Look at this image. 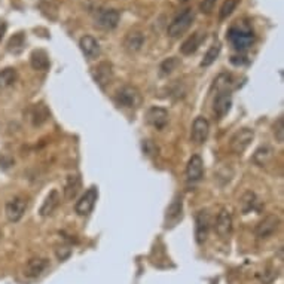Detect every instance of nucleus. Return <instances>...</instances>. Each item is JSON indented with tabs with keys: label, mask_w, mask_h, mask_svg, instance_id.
I'll list each match as a JSON object with an SVG mask.
<instances>
[{
	"label": "nucleus",
	"mask_w": 284,
	"mask_h": 284,
	"mask_svg": "<svg viewBox=\"0 0 284 284\" xmlns=\"http://www.w3.org/2000/svg\"><path fill=\"white\" fill-rule=\"evenodd\" d=\"M60 193H58V190H51L48 195H46V198H45V201H43V204H42V207H40V216H43V217H46V216H51L55 210H57V207L60 205Z\"/></svg>",
	"instance_id": "obj_22"
},
{
	"label": "nucleus",
	"mask_w": 284,
	"mask_h": 284,
	"mask_svg": "<svg viewBox=\"0 0 284 284\" xmlns=\"http://www.w3.org/2000/svg\"><path fill=\"white\" fill-rule=\"evenodd\" d=\"M81 186H82L81 177L78 174H70L64 183V198L66 199H75L81 190Z\"/></svg>",
	"instance_id": "obj_24"
},
{
	"label": "nucleus",
	"mask_w": 284,
	"mask_h": 284,
	"mask_svg": "<svg viewBox=\"0 0 284 284\" xmlns=\"http://www.w3.org/2000/svg\"><path fill=\"white\" fill-rule=\"evenodd\" d=\"M79 46H81V51L84 52V55L88 60H94L100 55V43H98V40L95 37L90 36V34L81 37Z\"/></svg>",
	"instance_id": "obj_16"
},
{
	"label": "nucleus",
	"mask_w": 284,
	"mask_h": 284,
	"mask_svg": "<svg viewBox=\"0 0 284 284\" xmlns=\"http://www.w3.org/2000/svg\"><path fill=\"white\" fill-rule=\"evenodd\" d=\"M231 106H232V97L229 91H219L214 101H213V110L216 113V116L219 119L225 118L229 110H231Z\"/></svg>",
	"instance_id": "obj_12"
},
{
	"label": "nucleus",
	"mask_w": 284,
	"mask_h": 284,
	"mask_svg": "<svg viewBox=\"0 0 284 284\" xmlns=\"http://www.w3.org/2000/svg\"><path fill=\"white\" fill-rule=\"evenodd\" d=\"M210 225H211V219H210L208 211L207 210L198 211L195 216V238L198 244H202L207 240Z\"/></svg>",
	"instance_id": "obj_10"
},
{
	"label": "nucleus",
	"mask_w": 284,
	"mask_h": 284,
	"mask_svg": "<svg viewBox=\"0 0 284 284\" xmlns=\"http://www.w3.org/2000/svg\"><path fill=\"white\" fill-rule=\"evenodd\" d=\"M273 158H274V152H273V149L268 147V146L259 147V149L255 152V156H253L255 162H256L258 165H261V167H267V165L273 161Z\"/></svg>",
	"instance_id": "obj_26"
},
{
	"label": "nucleus",
	"mask_w": 284,
	"mask_h": 284,
	"mask_svg": "<svg viewBox=\"0 0 284 284\" xmlns=\"http://www.w3.org/2000/svg\"><path fill=\"white\" fill-rule=\"evenodd\" d=\"M6 28H7L6 21L0 19V42H1V39H3V36H4V33H6Z\"/></svg>",
	"instance_id": "obj_37"
},
{
	"label": "nucleus",
	"mask_w": 284,
	"mask_h": 284,
	"mask_svg": "<svg viewBox=\"0 0 284 284\" xmlns=\"http://www.w3.org/2000/svg\"><path fill=\"white\" fill-rule=\"evenodd\" d=\"M24 46H25V34L21 33V31L16 33V34H13L9 39V42H7V51L10 54H15V55L21 54L22 49H24Z\"/></svg>",
	"instance_id": "obj_25"
},
{
	"label": "nucleus",
	"mask_w": 284,
	"mask_h": 284,
	"mask_svg": "<svg viewBox=\"0 0 284 284\" xmlns=\"http://www.w3.org/2000/svg\"><path fill=\"white\" fill-rule=\"evenodd\" d=\"M237 6H238V0H225L223 4H222V7H220V10H219V18L220 19H226L235 10Z\"/></svg>",
	"instance_id": "obj_32"
},
{
	"label": "nucleus",
	"mask_w": 284,
	"mask_h": 284,
	"mask_svg": "<svg viewBox=\"0 0 284 284\" xmlns=\"http://www.w3.org/2000/svg\"><path fill=\"white\" fill-rule=\"evenodd\" d=\"M193 18H195V13H193V10H192L190 7L185 9L183 12H180V13L170 22V25H168V28H167L168 36H170V37H179V36H182V34L189 28L190 25H192Z\"/></svg>",
	"instance_id": "obj_2"
},
{
	"label": "nucleus",
	"mask_w": 284,
	"mask_h": 284,
	"mask_svg": "<svg viewBox=\"0 0 284 284\" xmlns=\"http://www.w3.org/2000/svg\"><path fill=\"white\" fill-rule=\"evenodd\" d=\"M214 229H216V232H217L219 237L228 238V235H229L231 231H232V216H231V213H229L228 210L223 208V210L217 214Z\"/></svg>",
	"instance_id": "obj_14"
},
{
	"label": "nucleus",
	"mask_w": 284,
	"mask_h": 284,
	"mask_svg": "<svg viewBox=\"0 0 284 284\" xmlns=\"http://www.w3.org/2000/svg\"><path fill=\"white\" fill-rule=\"evenodd\" d=\"M49 262L43 258H33L27 262V265L24 267V276L28 279H37L40 277L45 270L48 268Z\"/></svg>",
	"instance_id": "obj_15"
},
{
	"label": "nucleus",
	"mask_w": 284,
	"mask_h": 284,
	"mask_svg": "<svg viewBox=\"0 0 284 284\" xmlns=\"http://www.w3.org/2000/svg\"><path fill=\"white\" fill-rule=\"evenodd\" d=\"M0 238H1V232H0Z\"/></svg>",
	"instance_id": "obj_38"
},
{
	"label": "nucleus",
	"mask_w": 284,
	"mask_h": 284,
	"mask_svg": "<svg viewBox=\"0 0 284 284\" xmlns=\"http://www.w3.org/2000/svg\"><path fill=\"white\" fill-rule=\"evenodd\" d=\"M177 66H179V60H177V58H174V57L167 58L165 61L161 63V72H162L164 75H170L173 70H176Z\"/></svg>",
	"instance_id": "obj_33"
},
{
	"label": "nucleus",
	"mask_w": 284,
	"mask_h": 284,
	"mask_svg": "<svg viewBox=\"0 0 284 284\" xmlns=\"http://www.w3.org/2000/svg\"><path fill=\"white\" fill-rule=\"evenodd\" d=\"M214 4H216V0H201L199 3V10L202 13H211V10L214 9Z\"/></svg>",
	"instance_id": "obj_35"
},
{
	"label": "nucleus",
	"mask_w": 284,
	"mask_h": 284,
	"mask_svg": "<svg viewBox=\"0 0 284 284\" xmlns=\"http://www.w3.org/2000/svg\"><path fill=\"white\" fill-rule=\"evenodd\" d=\"M97 199H98V189H97V186H91L90 189L79 198V201L76 202L75 211L79 216H88L95 207Z\"/></svg>",
	"instance_id": "obj_8"
},
{
	"label": "nucleus",
	"mask_w": 284,
	"mask_h": 284,
	"mask_svg": "<svg viewBox=\"0 0 284 284\" xmlns=\"http://www.w3.org/2000/svg\"><path fill=\"white\" fill-rule=\"evenodd\" d=\"M39 7H40V10H42V13L46 16V18H49V19H57L58 18V7H57V4H54L52 1H42L40 4H39Z\"/></svg>",
	"instance_id": "obj_30"
},
{
	"label": "nucleus",
	"mask_w": 284,
	"mask_h": 284,
	"mask_svg": "<svg viewBox=\"0 0 284 284\" xmlns=\"http://www.w3.org/2000/svg\"><path fill=\"white\" fill-rule=\"evenodd\" d=\"M255 139V133L253 130L250 128H241L240 131H237L232 137H231V142H229V147L234 153L237 155H241L249 146L250 143L253 142Z\"/></svg>",
	"instance_id": "obj_3"
},
{
	"label": "nucleus",
	"mask_w": 284,
	"mask_h": 284,
	"mask_svg": "<svg viewBox=\"0 0 284 284\" xmlns=\"http://www.w3.org/2000/svg\"><path fill=\"white\" fill-rule=\"evenodd\" d=\"M49 110L48 107L43 104V103H37L31 107V112H30V118H31V124L33 127H40L43 125L48 119H49Z\"/></svg>",
	"instance_id": "obj_23"
},
{
	"label": "nucleus",
	"mask_w": 284,
	"mask_h": 284,
	"mask_svg": "<svg viewBox=\"0 0 284 284\" xmlns=\"http://www.w3.org/2000/svg\"><path fill=\"white\" fill-rule=\"evenodd\" d=\"M16 79V70L12 69V67H7V69H3L0 72V88H6V87H10Z\"/></svg>",
	"instance_id": "obj_29"
},
{
	"label": "nucleus",
	"mask_w": 284,
	"mask_h": 284,
	"mask_svg": "<svg viewBox=\"0 0 284 284\" xmlns=\"http://www.w3.org/2000/svg\"><path fill=\"white\" fill-rule=\"evenodd\" d=\"M143 150H144V153L146 155H153V153H156V146L150 142V140H144L143 142Z\"/></svg>",
	"instance_id": "obj_36"
},
{
	"label": "nucleus",
	"mask_w": 284,
	"mask_h": 284,
	"mask_svg": "<svg viewBox=\"0 0 284 284\" xmlns=\"http://www.w3.org/2000/svg\"><path fill=\"white\" fill-rule=\"evenodd\" d=\"M204 39H205V33H202V31L193 33L192 36H189V37L182 43L180 52H182L183 55H192V54H195Z\"/></svg>",
	"instance_id": "obj_20"
},
{
	"label": "nucleus",
	"mask_w": 284,
	"mask_h": 284,
	"mask_svg": "<svg viewBox=\"0 0 284 284\" xmlns=\"http://www.w3.org/2000/svg\"><path fill=\"white\" fill-rule=\"evenodd\" d=\"M182 213H183V201H182V196L177 195L173 199V202L168 205V208H167V213H165V223H167V226L177 223L182 219Z\"/></svg>",
	"instance_id": "obj_17"
},
{
	"label": "nucleus",
	"mask_w": 284,
	"mask_h": 284,
	"mask_svg": "<svg viewBox=\"0 0 284 284\" xmlns=\"http://www.w3.org/2000/svg\"><path fill=\"white\" fill-rule=\"evenodd\" d=\"M279 226H280V219H279V216H276V214H268V216H265V217L256 225L255 234H256L258 238L267 240V238L273 237V235L277 232Z\"/></svg>",
	"instance_id": "obj_7"
},
{
	"label": "nucleus",
	"mask_w": 284,
	"mask_h": 284,
	"mask_svg": "<svg viewBox=\"0 0 284 284\" xmlns=\"http://www.w3.org/2000/svg\"><path fill=\"white\" fill-rule=\"evenodd\" d=\"M208 134H210L208 121L202 116L195 118V121L192 124V130H190V140L195 144H204L208 139Z\"/></svg>",
	"instance_id": "obj_11"
},
{
	"label": "nucleus",
	"mask_w": 284,
	"mask_h": 284,
	"mask_svg": "<svg viewBox=\"0 0 284 284\" xmlns=\"http://www.w3.org/2000/svg\"><path fill=\"white\" fill-rule=\"evenodd\" d=\"M204 174V162H202V158L199 155H193L188 162V167H186V176H188V180L189 182H198L201 180Z\"/></svg>",
	"instance_id": "obj_18"
},
{
	"label": "nucleus",
	"mask_w": 284,
	"mask_h": 284,
	"mask_svg": "<svg viewBox=\"0 0 284 284\" xmlns=\"http://www.w3.org/2000/svg\"><path fill=\"white\" fill-rule=\"evenodd\" d=\"M214 85H216L217 91H229V87L232 85V76L226 75V73H222V75H219L216 78Z\"/></svg>",
	"instance_id": "obj_31"
},
{
	"label": "nucleus",
	"mask_w": 284,
	"mask_h": 284,
	"mask_svg": "<svg viewBox=\"0 0 284 284\" xmlns=\"http://www.w3.org/2000/svg\"><path fill=\"white\" fill-rule=\"evenodd\" d=\"M274 136H276V140L282 144L284 142V118L280 116L276 124H274Z\"/></svg>",
	"instance_id": "obj_34"
},
{
	"label": "nucleus",
	"mask_w": 284,
	"mask_h": 284,
	"mask_svg": "<svg viewBox=\"0 0 284 284\" xmlns=\"http://www.w3.org/2000/svg\"><path fill=\"white\" fill-rule=\"evenodd\" d=\"M143 43H144V34H143L142 31H139V30L130 31V33L125 36V39H124V46H125V49L130 51V52H137V51H140L142 46H143Z\"/></svg>",
	"instance_id": "obj_21"
},
{
	"label": "nucleus",
	"mask_w": 284,
	"mask_h": 284,
	"mask_svg": "<svg viewBox=\"0 0 284 284\" xmlns=\"http://www.w3.org/2000/svg\"><path fill=\"white\" fill-rule=\"evenodd\" d=\"M27 207H28V202L22 196H15V198L9 199L6 202V207H4V213H6L7 220L9 222H19L22 219Z\"/></svg>",
	"instance_id": "obj_6"
},
{
	"label": "nucleus",
	"mask_w": 284,
	"mask_h": 284,
	"mask_svg": "<svg viewBox=\"0 0 284 284\" xmlns=\"http://www.w3.org/2000/svg\"><path fill=\"white\" fill-rule=\"evenodd\" d=\"M220 49H222L220 43H214V45H211L210 49L205 52L202 61H201V67H208V66H211V64L217 60V57H219V54H220Z\"/></svg>",
	"instance_id": "obj_27"
},
{
	"label": "nucleus",
	"mask_w": 284,
	"mask_h": 284,
	"mask_svg": "<svg viewBox=\"0 0 284 284\" xmlns=\"http://www.w3.org/2000/svg\"><path fill=\"white\" fill-rule=\"evenodd\" d=\"M30 64L34 70L39 72H46L51 66L49 61V55L46 54V51L43 49H34L30 55Z\"/></svg>",
	"instance_id": "obj_19"
},
{
	"label": "nucleus",
	"mask_w": 284,
	"mask_h": 284,
	"mask_svg": "<svg viewBox=\"0 0 284 284\" xmlns=\"http://www.w3.org/2000/svg\"><path fill=\"white\" fill-rule=\"evenodd\" d=\"M228 39L237 51H247L255 42V33L247 21H237L229 28Z\"/></svg>",
	"instance_id": "obj_1"
},
{
	"label": "nucleus",
	"mask_w": 284,
	"mask_h": 284,
	"mask_svg": "<svg viewBox=\"0 0 284 284\" xmlns=\"http://www.w3.org/2000/svg\"><path fill=\"white\" fill-rule=\"evenodd\" d=\"M258 202H259V199H258L256 193H253V192H246V193L243 195V198H241L243 213L246 214V213H249V211H252V210H256V208H258Z\"/></svg>",
	"instance_id": "obj_28"
},
{
	"label": "nucleus",
	"mask_w": 284,
	"mask_h": 284,
	"mask_svg": "<svg viewBox=\"0 0 284 284\" xmlns=\"http://www.w3.org/2000/svg\"><path fill=\"white\" fill-rule=\"evenodd\" d=\"M116 103L122 107H128V109H136L139 107V104L142 103V95L139 93L137 88L131 87V85H125L122 87L118 93H116Z\"/></svg>",
	"instance_id": "obj_5"
},
{
	"label": "nucleus",
	"mask_w": 284,
	"mask_h": 284,
	"mask_svg": "<svg viewBox=\"0 0 284 284\" xmlns=\"http://www.w3.org/2000/svg\"><path fill=\"white\" fill-rule=\"evenodd\" d=\"M91 75H93V79L94 82L100 87V88H106L112 79H113V69H112V64L109 61H101L98 63L95 67H93L91 70Z\"/></svg>",
	"instance_id": "obj_9"
},
{
	"label": "nucleus",
	"mask_w": 284,
	"mask_h": 284,
	"mask_svg": "<svg viewBox=\"0 0 284 284\" xmlns=\"http://www.w3.org/2000/svg\"><path fill=\"white\" fill-rule=\"evenodd\" d=\"M146 121L156 130H162L168 124V112L164 107H150L146 113Z\"/></svg>",
	"instance_id": "obj_13"
},
{
	"label": "nucleus",
	"mask_w": 284,
	"mask_h": 284,
	"mask_svg": "<svg viewBox=\"0 0 284 284\" xmlns=\"http://www.w3.org/2000/svg\"><path fill=\"white\" fill-rule=\"evenodd\" d=\"M121 19V13L116 9H100L94 16V25L101 30H113Z\"/></svg>",
	"instance_id": "obj_4"
}]
</instances>
